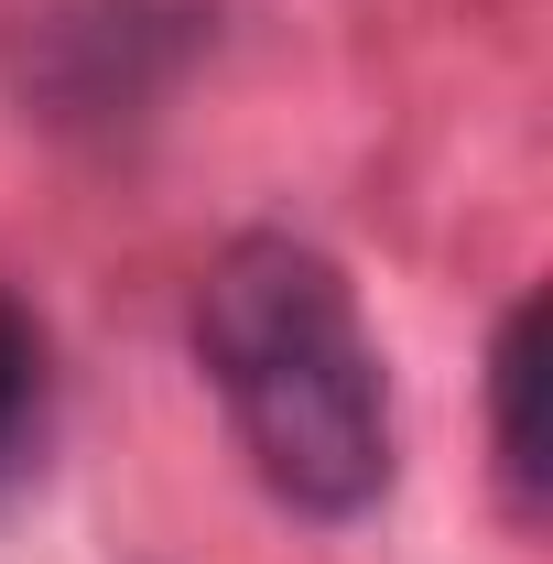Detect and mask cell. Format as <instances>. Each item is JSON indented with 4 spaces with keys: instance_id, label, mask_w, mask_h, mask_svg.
<instances>
[{
    "instance_id": "obj_1",
    "label": "cell",
    "mask_w": 553,
    "mask_h": 564,
    "mask_svg": "<svg viewBox=\"0 0 553 564\" xmlns=\"http://www.w3.org/2000/svg\"><path fill=\"white\" fill-rule=\"evenodd\" d=\"M196 369L239 423L250 478L304 521H358L391 489V380L369 348L358 282L293 239L239 228L196 282Z\"/></svg>"
},
{
    "instance_id": "obj_2",
    "label": "cell",
    "mask_w": 553,
    "mask_h": 564,
    "mask_svg": "<svg viewBox=\"0 0 553 564\" xmlns=\"http://www.w3.org/2000/svg\"><path fill=\"white\" fill-rule=\"evenodd\" d=\"M196 0H66L33 22V87L55 98V120H120L196 66Z\"/></svg>"
},
{
    "instance_id": "obj_3",
    "label": "cell",
    "mask_w": 553,
    "mask_h": 564,
    "mask_svg": "<svg viewBox=\"0 0 553 564\" xmlns=\"http://www.w3.org/2000/svg\"><path fill=\"white\" fill-rule=\"evenodd\" d=\"M488 467H499V510L521 532L553 521V445H543V293H521L488 337Z\"/></svg>"
},
{
    "instance_id": "obj_4",
    "label": "cell",
    "mask_w": 553,
    "mask_h": 564,
    "mask_svg": "<svg viewBox=\"0 0 553 564\" xmlns=\"http://www.w3.org/2000/svg\"><path fill=\"white\" fill-rule=\"evenodd\" d=\"M33 434H44V326L22 293H0V499L33 467Z\"/></svg>"
}]
</instances>
